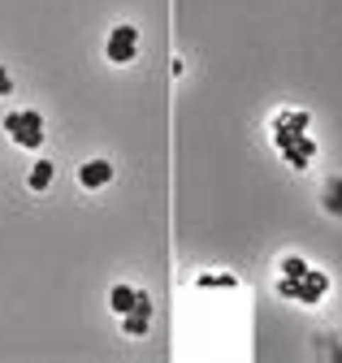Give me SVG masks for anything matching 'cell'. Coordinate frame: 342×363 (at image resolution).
<instances>
[{
  "mask_svg": "<svg viewBox=\"0 0 342 363\" xmlns=\"http://www.w3.org/2000/svg\"><path fill=\"white\" fill-rule=\"evenodd\" d=\"M5 134L22 152H35V147H44V117L35 108H18V113L5 117Z\"/></svg>",
  "mask_w": 342,
  "mask_h": 363,
  "instance_id": "6da1fadb",
  "label": "cell"
},
{
  "mask_svg": "<svg viewBox=\"0 0 342 363\" xmlns=\"http://www.w3.org/2000/svg\"><path fill=\"white\" fill-rule=\"evenodd\" d=\"M277 294L282 298H290V303H321V294H329V277H325V272H308V277H282L277 281Z\"/></svg>",
  "mask_w": 342,
  "mask_h": 363,
  "instance_id": "7a4b0ae2",
  "label": "cell"
},
{
  "mask_svg": "<svg viewBox=\"0 0 342 363\" xmlns=\"http://www.w3.org/2000/svg\"><path fill=\"white\" fill-rule=\"evenodd\" d=\"M104 52H109V61H113V65H131V61H135V52H139V30H135L131 22L113 26V30H109V43H104Z\"/></svg>",
  "mask_w": 342,
  "mask_h": 363,
  "instance_id": "3957f363",
  "label": "cell"
},
{
  "mask_svg": "<svg viewBox=\"0 0 342 363\" xmlns=\"http://www.w3.org/2000/svg\"><path fill=\"white\" fill-rule=\"evenodd\" d=\"M277 152L286 156L290 169H308V160L316 156V147H312L308 134H286V139H277Z\"/></svg>",
  "mask_w": 342,
  "mask_h": 363,
  "instance_id": "277c9868",
  "label": "cell"
},
{
  "mask_svg": "<svg viewBox=\"0 0 342 363\" xmlns=\"http://www.w3.org/2000/svg\"><path fill=\"white\" fill-rule=\"evenodd\" d=\"M308 113L304 108H286V113H277L273 121H269V134L273 139H282V134H308Z\"/></svg>",
  "mask_w": 342,
  "mask_h": 363,
  "instance_id": "5b68a950",
  "label": "cell"
},
{
  "mask_svg": "<svg viewBox=\"0 0 342 363\" xmlns=\"http://www.w3.org/2000/svg\"><path fill=\"white\" fill-rule=\"evenodd\" d=\"M148 320H152V298L139 290V303H135L131 311L121 315V329L131 333V337H143V333H148Z\"/></svg>",
  "mask_w": 342,
  "mask_h": 363,
  "instance_id": "8992f818",
  "label": "cell"
},
{
  "mask_svg": "<svg viewBox=\"0 0 342 363\" xmlns=\"http://www.w3.org/2000/svg\"><path fill=\"white\" fill-rule=\"evenodd\" d=\"M78 182H82V191H100V186L113 182V164L109 160H87L78 169Z\"/></svg>",
  "mask_w": 342,
  "mask_h": 363,
  "instance_id": "52a82bcc",
  "label": "cell"
},
{
  "mask_svg": "<svg viewBox=\"0 0 342 363\" xmlns=\"http://www.w3.org/2000/svg\"><path fill=\"white\" fill-rule=\"evenodd\" d=\"M53 177H57V164H53V160H35V164H31V177H26V186H31V191H48Z\"/></svg>",
  "mask_w": 342,
  "mask_h": 363,
  "instance_id": "ba28073f",
  "label": "cell"
},
{
  "mask_svg": "<svg viewBox=\"0 0 342 363\" xmlns=\"http://www.w3.org/2000/svg\"><path fill=\"white\" fill-rule=\"evenodd\" d=\"M195 286H199V290H234L238 277H230V272H199Z\"/></svg>",
  "mask_w": 342,
  "mask_h": 363,
  "instance_id": "9c48e42d",
  "label": "cell"
},
{
  "mask_svg": "<svg viewBox=\"0 0 342 363\" xmlns=\"http://www.w3.org/2000/svg\"><path fill=\"white\" fill-rule=\"evenodd\" d=\"M109 303H113V311H117V315H126V311H131V307L139 303V290H131V286H113Z\"/></svg>",
  "mask_w": 342,
  "mask_h": 363,
  "instance_id": "30bf717a",
  "label": "cell"
},
{
  "mask_svg": "<svg viewBox=\"0 0 342 363\" xmlns=\"http://www.w3.org/2000/svg\"><path fill=\"white\" fill-rule=\"evenodd\" d=\"M308 272H312L308 259H299V255H286L282 259V277H308Z\"/></svg>",
  "mask_w": 342,
  "mask_h": 363,
  "instance_id": "8fae6325",
  "label": "cell"
},
{
  "mask_svg": "<svg viewBox=\"0 0 342 363\" xmlns=\"http://www.w3.org/2000/svg\"><path fill=\"white\" fill-rule=\"evenodd\" d=\"M325 208L329 212H342V177H333L329 186H325Z\"/></svg>",
  "mask_w": 342,
  "mask_h": 363,
  "instance_id": "7c38bea8",
  "label": "cell"
},
{
  "mask_svg": "<svg viewBox=\"0 0 342 363\" xmlns=\"http://www.w3.org/2000/svg\"><path fill=\"white\" fill-rule=\"evenodd\" d=\"M9 91H13V82H9V74H5V69H0V96H9Z\"/></svg>",
  "mask_w": 342,
  "mask_h": 363,
  "instance_id": "4fadbf2b",
  "label": "cell"
}]
</instances>
